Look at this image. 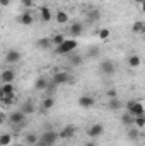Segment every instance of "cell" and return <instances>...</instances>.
Instances as JSON below:
<instances>
[{"instance_id": "cell-28", "label": "cell", "mask_w": 145, "mask_h": 146, "mask_svg": "<svg viewBox=\"0 0 145 146\" xmlns=\"http://www.w3.org/2000/svg\"><path fill=\"white\" fill-rule=\"evenodd\" d=\"M132 31H133L135 34H142V33H145V24L142 22V21H137V22L133 24Z\"/></svg>"}, {"instance_id": "cell-19", "label": "cell", "mask_w": 145, "mask_h": 146, "mask_svg": "<svg viewBox=\"0 0 145 146\" xmlns=\"http://www.w3.org/2000/svg\"><path fill=\"white\" fill-rule=\"evenodd\" d=\"M128 65H130V68H138L142 65V58L138 54H132V56H128Z\"/></svg>"}, {"instance_id": "cell-23", "label": "cell", "mask_w": 145, "mask_h": 146, "mask_svg": "<svg viewBox=\"0 0 145 146\" xmlns=\"http://www.w3.org/2000/svg\"><path fill=\"white\" fill-rule=\"evenodd\" d=\"M99 17H101V12H99V10H96V9L89 10V14H87V21H89V22H97V21H99Z\"/></svg>"}, {"instance_id": "cell-26", "label": "cell", "mask_w": 145, "mask_h": 146, "mask_svg": "<svg viewBox=\"0 0 145 146\" xmlns=\"http://www.w3.org/2000/svg\"><path fill=\"white\" fill-rule=\"evenodd\" d=\"M24 143L26 146H34L38 143V136L34 133H29V134H26V138H24Z\"/></svg>"}, {"instance_id": "cell-39", "label": "cell", "mask_w": 145, "mask_h": 146, "mask_svg": "<svg viewBox=\"0 0 145 146\" xmlns=\"http://www.w3.org/2000/svg\"><path fill=\"white\" fill-rule=\"evenodd\" d=\"M5 119H7V115H5V114H3V112H0V124H2V122H3V121H5Z\"/></svg>"}, {"instance_id": "cell-21", "label": "cell", "mask_w": 145, "mask_h": 146, "mask_svg": "<svg viewBox=\"0 0 145 146\" xmlns=\"http://www.w3.org/2000/svg\"><path fill=\"white\" fill-rule=\"evenodd\" d=\"M128 138H130L132 141H137V139L140 138V129L135 127V126H130V127H128Z\"/></svg>"}, {"instance_id": "cell-11", "label": "cell", "mask_w": 145, "mask_h": 146, "mask_svg": "<svg viewBox=\"0 0 145 146\" xmlns=\"http://www.w3.org/2000/svg\"><path fill=\"white\" fill-rule=\"evenodd\" d=\"M19 60H21V53H19L17 49H9V51H7V54H5V63L14 65V63H17Z\"/></svg>"}, {"instance_id": "cell-4", "label": "cell", "mask_w": 145, "mask_h": 146, "mask_svg": "<svg viewBox=\"0 0 145 146\" xmlns=\"http://www.w3.org/2000/svg\"><path fill=\"white\" fill-rule=\"evenodd\" d=\"M51 82L58 87V85H67V83H70V82H72V78H70V73H67V72H56V73H53Z\"/></svg>"}, {"instance_id": "cell-12", "label": "cell", "mask_w": 145, "mask_h": 146, "mask_svg": "<svg viewBox=\"0 0 145 146\" xmlns=\"http://www.w3.org/2000/svg\"><path fill=\"white\" fill-rule=\"evenodd\" d=\"M94 97L92 95H80L79 97V100H77V104L80 106V107H84V109H89V107H92L94 106Z\"/></svg>"}, {"instance_id": "cell-24", "label": "cell", "mask_w": 145, "mask_h": 146, "mask_svg": "<svg viewBox=\"0 0 145 146\" xmlns=\"http://www.w3.org/2000/svg\"><path fill=\"white\" fill-rule=\"evenodd\" d=\"M10 143H12V134L10 133L0 134V146H10Z\"/></svg>"}, {"instance_id": "cell-25", "label": "cell", "mask_w": 145, "mask_h": 146, "mask_svg": "<svg viewBox=\"0 0 145 146\" xmlns=\"http://www.w3.org/2000/svg\"><path fill=\"white\" fill-rule=\"evenodd\" d=\"M68 61H70V65H72V66H80V65L84 63V58H82L80 54H70Z\"/></svg>"}, {"instance_id": "cell-10", "label": "cell", "mask_w": 145, "mask_h": 146, "mask_svg": "<svg viewBox=\"0 0 145 146\" xmlns=\"http://www.w3.org/2000/svg\"><path fill=\"white\" fill-rule=\"evenodd\" d=\"M39 17H41L43 22H50V21L53 19V12H51V9H50L48 5H41V7H39Z\"/></svg>"}, {"instance_id": "cell-3", "label": "cell", "mask_w": 145, "mask_h": 146, "mask_svg": "<svg viewBox=\"0 0 145 146\" xmlns=\"http://www.w3.org/2000/svg\"><path fill=\"white\" fill-rule=\"evenodd\" d=\"M38 141L39 143H44V145H48V146H53L58 141V133L53 131V129H48V131H44L41 134V138H38Z\"/></svg>"}, {"instance_id": "cell-22", "label": "cell", "mask_w": 145, "mask_h": 146, "mask_svg": "<svg viewBox=\"0 0 145 146\" xmlns=\"http://www.w3.org/2000/svg\"><path fill=\"white\" fill-rule=\"evenodd\" d=\"M121 122H123V126H126V127L133 126V115H132L130 112H125V114H121Z\"/></svg>"}, {"instance_id": "cell-29", "label": "cell", "mask_w": 145, "mask_h": 146, "mask_svg": "<svg viewBox=\"0 0 145 146\" xmlns=\"http://www.w3.org/2000/svg\"><path fill=\"white\" fill-rule=\"evenodd\" d=\"M65 39H67V37L63 36V34H55V36L51 37V46H55V48H56V46H60Z\"/></svg>"}, {"instance_id": "cell-1", "label": "cell", "mask_w": 145, "mask_h": 146, "mask_svg": "<svg viewBox=\"0 0 145 146\" xmlns=\"http://www.w3.org/2000/svg\"><path fill=\"white\" fill-rule=\"evenodd\" d=\"M77 46H79V42H77V39H65L60 46H56L55 48V53L56 54H62V56H67V54H70L73 53L75 49H77Z\"/></svg>"}, {"instance_id": "cell-37", "label": "cell", "mask_w": 145, "mask_h": 146, "mask_svg": "<svg viewBox=\"0 0 145 146\" xmlns=\"http://www.w3.org/2000/svg\"><path fill=\"white\" fill-rule=\"evenodd\" d=\"M108 97H109V99H114V97H118V92H116V90H109V92H108Z\"/></svg>"}, {"instance_id": "cell-32", "label": "cell", "mask_w": 145, "mask_h": 146, "mask_svg": "<svg viewBox=\"0 0 145 146\" xmlns=\"http://www.w3.org/2000/svg\"><path fill=\"white\" fill-rule=\"evenodd\" d=\"M99 53H101L99 46H92V48H89V51H87V54H89L91 58H97V56H99Z\"/></svg>"}, {"instance_id": "cell-16", "label": "cell", "mask_w": 145, "mask_h": 146, "mask_svg": "<svg viewBox=\"0 0 145 146\" xmlns=\"http://www.w3.org/2000/svg\"><path fill=\"white\" fill-rule=\"evenodd\" d=\"M53 17H55V21H56L58 24H67V22H68V19H70V17H68V14H67L65 10H58Z\"/></svg>"}, {"instance_id": "cell-41", "label": "cell", "mask_w": 145, "mask_h": 146, "mask_svg": "<svg viewBox=\"0 0 145 146\" xmlns=\"http://www.w3.org/2000/svg\"><path fill=\"white\" fill-rule=\"evenodd\" d=\"M3 99V90H2V87H0V100Z\"/></svg>"}, {"instance_id": "cell-18", "label": "cell", "mask_w": 145, "mask_h": 146, "mask_svg": "<svg viewBox=\"0 0 145 146\" xmlns=\"http://www.w3.org/2000/svg\"><path fill=\"white\" fill-rule=\"evenodd\" d=\"M53 106H55V99H53V95H48V97L43 100V104H41V109H43V112H46V110L53 109Z\"/></svg>"}, {"instance_id": "cell-14", "label": "cell", "mask_w": 145, "mask_h": 146, "mask_svg": "<svg viewBox=\"0 0 145 146\" xmlns=\"http://www.w3.org/2000/svg\"><path fill=\"white\" fill-rule=\"evenodd\" d=\"M17 22L22 24V26H31V24L34 22V19H33V15H31L29 12H24V14H21V15L17 17Z\"/></svg>"}, {"instance_id": "cell-35", "label": "cell", "mask_w": 145, "mask_h": 146, "mask_svg": "<svg viewBox=\"0 0 145 146\" xmlns=\"http://www.w3.org/2000/svg\"><path fill=\"white\" fill-rule=\"evenodd\" d=\"M55 90H56V85H55L53 82H48V87H46V92H48V94L51 95V94H53Z\"/></svg>"}, {"instance_id": "cell-42", "label": "cell", "mask_w": 145, "mask_h": 146, "mask_svg": "<svg viewBox=\"0 0 145 146\" xmlns=\"http://www.w3.org/2000/svg\"><path fill=\"white\" fill-rule=\"evenodd\" d=\"M34 146H48V145H44V143H39V141H38V143H36Z\"/></svg>"}, {"instance_id": "cell-36", "label": "cell", "mask_w": 145, "mask_h": 146, "mask_svg": "<svg viewBox=\"0 0 145 146\" xmlns=\"http://www.w3.org/2000/svg\"><path fill=\"white\" fill-rule=\"evenodd\" d=\"M21 5L26 7V9H31L34 5V0H21Z\"/></svg>"}, {"instance_id": "cell-9", "label": "cell", "mask_w": 145, "mask_h": 146, "mask_svg": "<svg viewBox=\"0 0 145 146\" xmlns=\"http://www.w3.org/2000/svg\"><path fill=\"white\" fill-rule=\"evenodd\" d=\"M19 110H21L24 115H29V114H34V112H36V106H34V102H33L31 99H28V100L22 102V106H21Z\"/></svg>"}, {"instance_id": "cell-44", "label": "cell", "mask_w": 145, "mask_h": 146, "mask_svg": "<svg viewBox=\"0 0 145 146\" xmlns=\"http://www.w3.org/2000/svg\"><path fill=\"white\" fill-rule=\"evenodd\" d=\"M0 12H2V7H0Z\"/></svg>"}, {"instance_id": "cell-17", "label": "cell", "mask_w": 145, "mask_h": 146, "mask_svg": "<svg viewBox=\"0 0 145 146\" xmlns=\"http://www.w3.org/2000/svg\"><path fill=\"white\" fill-rule=\"evenodd\" d=\"M46 87H48V78L46 76H39L36 82H34V88H36L38 92L46 90Z\"/></svg>"}, {"instance_id": "cell-38", "label": "cell", "mask_w": 145, "mask_h": 146, "mask_svg": "<svg viewBox=\"0 0 145 146\" xmlns=\"http://www.w3.org/2000/svg\"><path fill=\"white\" fill-rule=\"evenodd\" d=\"M12 0H0V7H7Z\"/></svg>"}, {"instance_id": "cell-2", "label": "cell", "mask_w": 145, "mask_h": 146, "mask_svg": "<svg viewBox=\"0 0 145 146\" xmlns=\"http://www.w3.org/2000/svg\"><path fill=\"white\" fill-rule=\"evenodd\" d=\"M126 112H130L133 117L145 115V109H144V106H142L140 100H128L126 102Z\"/></svg>"}, {"instance_id": "cell-34", "label": "cell", "mask_w": 145, "mask_h": 146, "mask_svg": "<svg viewBox=\"0 0 145 146\" xmlns=\"http://www.w3.org/2000/svg\"><path fill=\"white\" fill-rule=\"evenodd\" d=\"M2 90H3V95H5V94H12V92H14V85H12V83H3V85H2Z\"/></svg>"}, {"instance_id": "cell-7", "label": "cell", "mask_w": 145, "mask_h": 146, "mask_svg": "<svg viewBox=\"0 0 145 146\" xmlns=\"http://www.w3.org/2000/svg\"><path fill=\"white\" fill-rule=\"evenodd\" d=\"M22 121H26V115H24L21 110H14V112H10V114L7 115V122H9L10 126H15V124L22 122Z\"/></svg>"}, {"instance_id": "cell-27", "label": "cell", "mask_w": 145, "mask_h": 146, "mask_svg": "<svg viewBox=\"0 0 145 146\" xmlns=\"http://www.w3.org/2000/svg\"><path fill=\"white\" fill-rule=\"evenodd\" d=\"M3 106H9V104H14L15 102V92H12V94H5L3 95V99L0 100Z\"/></svg>"}, {"instance_id": "cell-30", "label": "cell", "mask_w": 145, "mask_h": 146, "mask_svg": "<svg viewBox=\"0 0 145 146\" xmlns=\"http://www.w3.org/2000/svg\"><path fill=\"white\" fill-rule=\"evenodd\" d=\"M109 109L111 110H118L119 107H121V102H119V99L118 97H114V99H109Z\"/></svg>"}, {"instance_id": "cell-5", "label": "cell", "mask_w": 145, "mask_h": 146, "mask_svg": "<svg viewBox=\"0 0 145 146\" xmlns=\"http://www.w3.org/2000/svg\"><path fill=\"white\" fill-rule=\"evenodd\" d=\"M99 68H101V73L106 75V76H113L114 72H116V66H114V63L111 60H103L101 65H99Z\"/></svg>"}, {"instance_id": "cell-8", "label": "cell", "mask_w": 145, "mask_h": 146, "mask_svg": "<svg viewBox=\"0 0 145 146\" xmlns=\"http://www.w3.org/2000/svg\"><path fill=\"white\" fill-rule=\"evenodd\" d=\"M75 133H77V127L73 126V124H68V126H65L60 133H58V138H63V139H70L75 136Z\"/></svg>"}, {"instance_id": "cell-43", "label": "cell", "mask_w": 145, "mask_h": 146, "mask_svg": "<svg viewBox=\"0 0 145 146\" xmlns=\"http://www.w3.org/2000/svg\"><path fill=\"white\" fill-rule=\"evenodd\" d=\"M12 146H26V145H12Z\"/></svg>"}, {"instance_id": "cell-33", "label": "cell", "mask_w": 145, "mask_h": 146, "mask_svg": "<svg viewBox=\"0 0 145 146\" xmlns=\"http://www.w3.org/2000/svg\"><path fill=\"white\" fill-rule=\"evenodd\" d=\"M97 36H99V39L106 41V39H109V36H111V31L104 27V29H101V31H99V34H97Z\"/></svg>"}, {"instance_id": "cell-15", "label": "cell", "mask_w": 145, "mask_h": 146, "mask_svg": "<svg viewBox=\"0 0 145 146\" xmlns=\"http://www.w3.org/2000/svg\"><path fill=\"white\" fill-rule=\"evenodd\" d=\"M0 78H2L3 83H12L15 80V72L14 70H3L2 75H0Z\"/></svg>"}, {"instance_id": "cell-20", "label": "cell", "mask_w": 145, "mask_h": 146, "mask_svg": "<svg viewBox=\"0 0 145 146\" xmlns=\"http://www.w3.org/2000/svg\"><path fill=\"white\" fill-rule=\"evenodd\" d=\"M36 46L39 49H50V46H51V39L50 37H41V39H38L36 41Z\"/></svg>"}, {"instance_id": "cell-13", "label": "cell", "mask_w": 145, "mask_h": 146, "mask_svg": "<svg viewBox=\"0 0 145 146\" xmlns=\"http://www.w3.org/2000/svg\"><path fill=\"white\" fill-rule=\"evenodd\" d=\"M82 33H84V24H82V22H73L72 26H70V29H68V34H70L73 39L79 37Z\"/></svg>"}, {"instance_id": "cell-6", "label": "cell", "mask_w": 145, "mask_h": 146, "mask_svg": "<svg viewBox=\"0 0 145 146\" xmlns=\"http://www.w3.org/2000/svg\"><path fill=\"white\" fill-rule=\"evenodd\" d=\"M103 133H104V126H103L101 122H96V124H92V126L87 129V136H89L91 139H96V138H99Z\"/></svg>"}, {"instance_id": "cell-40", "label": "cell", "mask_w": 145, "mask_h": 146, "mask_svg": "<svg viewBox=\"0 0 145 146\" xmlns=\"http://www.w3.org/2000/svg\"><path fill=\"white\" fill-rule=\"evenodd\" d=\"M85 146H96V143H94V141H87V143H85Z\"/></svg>"}, {"instance_id": "cell-31", "label": "cell", "mask_w": 145, "mask_h": 146, "mask_svg": "<svg viewBox=\"0 0 145 146\" xmlns=\"http://www.w3.org/2000/svg\"><path fill=\"white\" fill-rule=\"evenodd\" d=\"M133 126L138 127V129L145 127V117L144 115H140V117H133Z\"/></svg>"}]
</instances>
